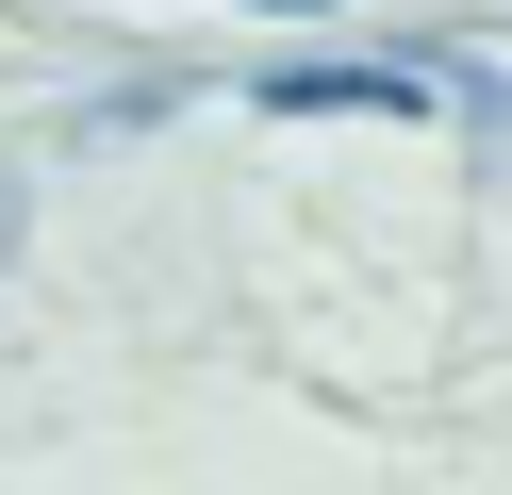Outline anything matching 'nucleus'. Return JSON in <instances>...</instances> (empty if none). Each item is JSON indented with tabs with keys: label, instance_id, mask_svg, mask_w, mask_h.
I'll return each instance as SVG.
<instances>
[{
	"label": "nucleus",
	"instance_id": "3",
	"mask_svg": "<svg viewBox=\"0 0 512 495\" xmlns=\"http://www.w3.org/2000/svg\"><path fill=\"white\" fill-rule=\"evenodd\" d=\"M0 231H17V198H0Z\"/></svg>",
	"mask_w": 512,
	"mask_h": 495
},
{
	"label": "nucleus",
	"instance_id": "1",
	"mask_svg": "<svg viewBox=\"0 0 512 495\" xmlns=\"http://www.w3.org/2000/svg\"><path fill=\"white\" fill-rule=\"evenodd\" d=\"M413 99H430V83H413V66H281V83H265V116H413Z\"/></svg>",
	"mask_w": 512,
	"mask_h": 495
},
{
	"label": "nucleus",
	"instance_id": "2",
	"mask_svg": "<svg viewBox=\"0 0 512 495\" xmlns=\"http://www.w3.org/2000/svg\"><path fill=\"white\" fill-rule=\"evenodd\" d=\"M248 17H314V0H248Z\"/></svg>",
	"mask_w": 512,
	"mask_h": 495
}]
</instances>
